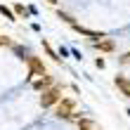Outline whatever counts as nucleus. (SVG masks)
Returning a JSON list of instances; mask_svg holds the SVG:
<instances>
[{"label":"nucleus","mask_w":130,"mask_h":130,"mask_svg":"<svg viewBox=\"0 0 130 130\" xmlns=\"http://www.w3.org/2000/svg\"><path fill=\"white\" fill-rule=\"evenodd\" d=\"M116 85H118V88H121V90H123V92L130 97V83H128V80H123V78H116Z\"/></svg>","instance_id":"1"},{"label":"nucleus","mask_w":130,"mask_h":130,"mask_svg":"<svg viewBox=\"0 0 130 130\" xmlns=\"http://www.w3.org/2000/svg\"><path fill=\"white\" fill-rule=\"evenodd\" d=\"M52 102H57V92H55V90L45 92V97H43V104H52Z\"/></svg>","instance_id":"2"},{"label":"nucleus","mask_w":130,"mask_h":130,"mask_svg":"<svg viewBox=\"0 0 130 130\" xmlns=\"http://www.w3.org/2000/svg\"><path fill=\"white\" fill-rule=\"evenodd\" d=\"M97 47H102V50H111V47H113V43L104 40V43H97Z\"/></svg>","instance_id":"3"},{"label":"nucleus","mask_w":130,"mask_h":130,"mask_svg":"<svg viewBox=\"0 0 130 130\" xmlns=\"http://www.w3.org/2000/svg\"><path fill=\"white\" fill-rule=\"evenodd\" d=\"M123 62H125V64H128V62H130V55H125V57H123Z\"/></svg>","instance_id":"4"}]
</instances>
